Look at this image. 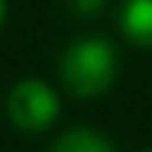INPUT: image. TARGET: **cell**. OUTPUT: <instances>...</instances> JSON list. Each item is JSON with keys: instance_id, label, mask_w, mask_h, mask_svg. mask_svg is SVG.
Masks as SVG:
<instances>
[{"instance_id": "4", "label": "cell", "mask_w": 152, "mask_h": 152, "mask_svg": "<svg viewBox=\"0 0 152 152\" xmlns=\"http://www.w3.org/2000/svg\"><path fill=\"white\" fill-rule=\"evenodd\" d=\"M49 152H117V149L97 129H91V126H75V129H65L58 139L52 142Z\"/></svg>"}, {"instance_id": "5", "label": "cell", "mask_w": 152, "mask_h": 152, "mask_svg": "<svg viewBox=\"0 0 152 152\" xmlns=\"http://www.w3.org/2000/svg\"><path fill=\"white\" fill-rule=\"evenodd\" d=\"M104 3H107V0H68L71 13H78V16H84V20L97 16V13L104 10Z\"/></svg>"}, {"instance_id": "6", "label": "cell", "mask_w": 152, "mask_h": 152, "mask_svg": "<svg viewBox=\"0 0 152 152\" xmlns=\"http://www.w3.org/2000/svg\"><path fill=\"white\" fill-rule=\"evenodd\" d=\"M3 20H7V0H0V29H3Z\"/></svg>"}, {"instance_id": "3", "label": "cell", "mask_w": 152, "mask_h": 152, "mask_svg": "<svg viewBox=\"0 0 152 152\" xmlns=\"http://www.w3.org/2000/svg\"><path fill=\"white\" fill-rule=\"evenodd\" d=\"M120 29L133 45L152 49V0H123Z\"/></svg>"}, {"instance_id": "1", "label": "cell", "mask_w": 152, "mask_h": 152, "mask_svg": "<svg viewBox=\"0 0 152 152\" xmlns=\"http://www.w3.org/2000/svg\"><path fill=\"white\" fill-rule=\"evenodd\" d=\"M117 75H120V55H117L113 42H107L100 36L75 39L58 58V78L65 91L81 100L110 91Z\"/></svg>"}, {"instance_id": "2", "label": "cell", "mask_w": 152, "mask_h": 152, "mask_svg": "<svg viewBox=\"0 0 152 152\" xmlns=\"http://www.w3.org/2000/svg\"><path fill=\"white\" fill-rule=\"evenodd\" d=\"M7 117L20 133H42L58 120V94L39 78H26L7 94Z\"/></svg>"}, {"instance_id": "7", "label": "cell", "mask_w": 152, "mask_h": 152, "mask_svg": "<svg viewBox=\"0 0 152 152\" xmlns=\"http://www.w3.org/2000/svg\"><path fill=\"white\" fill-rule=\"evenodd\" d=\"M149 152H152V149H149Z\"/></svg>"}]
</instances>
